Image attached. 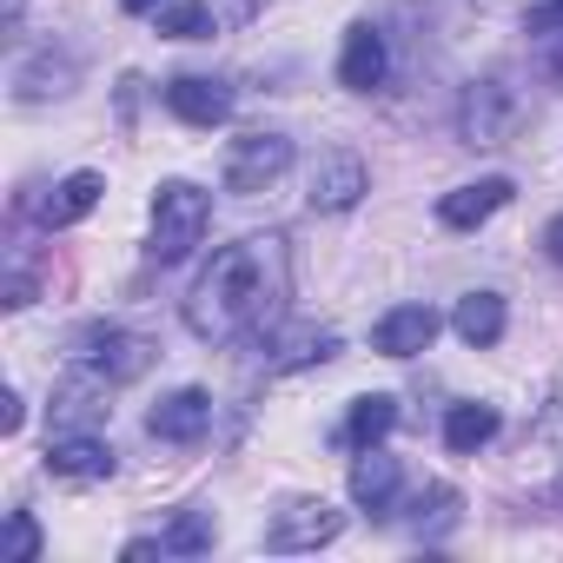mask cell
<instances>
[{
	"label": "cell",
	"instance_id": "obj_1",
	"mask_svg": "<svg viewBox=\"0 0 563 563\" xmlns=\"http://www.w3.org/2000/svg\"><path fill=\"white\" fill-rule=\"evenodd\" d=\"M286 299H292V252H286V239H278V232H252V239L219 245L199 265L179 319H186L192 339L232 345V339H252V332L278 325Z\"/></svg>",
	"mask_w": 563,
	"mask_h": 563
},
{
	"label": "cell",
	"instance_id": "obj_2",
	"mask_svg": "<svg viewBox=\"0 0 563 563\" xmlns=\"http://www.w3.org/2000/svg\"><path fill=\"white\" fill-rule=\"evenodd\" d=\"M206 225H212V199H206L192 179H166V186L153 192V258H159V265L192 258V245L206 239Z\"/></svg>",
	"mask_w": 563,
	"mask_h": 563
},
{
	"label": "cell",
	"instance_id": "obj_3",
	"mask_svg": "<svg viewBox=\"0 0 563 563\" xmlns=\"http://www.w3.org/2000/svg\"><path fill=\"white\" fill-rule=\"evenodd\" d=\"M286 166H292V140L286 133H239L225 146V192L252 199V192H265Z\"/></svg>",
	"mask_w": 563,
	"mask_h": 563
},
{
	"label": "cell",
	"instance_id": "obj_4",
	"mask_svg": "<svg viewBox=\"0 0 563 563\" xmlns=\"http://www.w3.org/2000/svg\"><path fill=\"white\" fill-rule=\"evenodd\" d=\"M339 530H345V510H332L325 497H299V504H286V510L265 523V550L272 556H299V550L332 543Z\"/></svg>",
	"mask_w": 563,
	"mask_h": 563
},
{
	"label": "cell",
	"instance_id": "obj_5",
	"mask_svg": "<svg viewBox=\"0 0 563 563\" xmlns=\"http://www.w3.org/2000/svg\"><path fill=\"white\" fill-rule=\"evenodd\" d=\"M510 120H517V93L497 74H484V80L464 87V100H457V140L464 146H504Z\"/></svg>",
	"mask_w": 563,
	"mask_h": 563
},
{
	"label": "cell",
	"instance_id": "obj_6",
	"mask_svg": "<svg viewBox=\"0 0 563 563\" xmlns=\"http://www.w3.org/2000/svg\"><path fill=\"white\" fill-rule=\"evenodd\" d=\"M74 358H80L87 372L126 385V378H140V372L153 365V345H146L140 332H120V325H87V332L74 339Z\"/></svg>",
	"mask_w": 563,
	"mask_h": 563
},
{
	"label": "cell",
	"instance_id": "obj_7",
	"mask_svg": "<svg viewBox=\"0 0 563 563\" xmlns=\"http://www.w3.org/2000/svg\"><path fill=\"white\" fill-rule=\"evenodd\" d=\"M47 477H60V484H100V477H113V444L100 431H54Z\"/></svg>",
	"mask_w": 563,
	"mask_h": 563
},
{
	"label": "cell",
	"instance_id": "obj_8",
	"mask_svg": "<svg viewBox=\"0 0 563 563\" xmlns=\"http://www.w3.org/2000/svg\"><path fill=\"white\" fill-rule=\"evenodd\" d=\"M107 391H113V378H100V372L80 365V372L54 391V431H93V424H107V418H113Z\"/></svg>",
	"mask_w": 563,
	"mask_h": 563
},
{
	"label": "cell",
	"instance_id": "obj_9",
	"mask_svg": "<svg viewBox=\"0 0 563 563\" xmlns=\"http://www.w3.org/2000/svg\"><path fill=\"white\" fill-rule=\"evenodd\" d=\"M146 431H153L159 444H199V438L212 431V398H206L199 385H186V391H173V398H159V405L146 411Z\"/></svg>",
	"mask_w": 563,
	"mask_h": 563
},
{
	"label": "cell",
	"instance_id": "obj_10",
	"mask_svg": "<svg viewBox=\"0 0 563 563\" xmlns=\"http://www.w3.org/2000/svg\"><path fill=\"white\" fill-rule=\"evenodd\" d=\"M258 358H265V372H299V365H325V358H339V339L332 332H319V325H292V332H258Z\"/></svg>",
	"mask_w": 563,
	"mask_h": 563
},
{
	"label": "cell",
	"instance_id": "obj_11",
	"mask_svg": "<svg viewBox=\"0 0 563 563\" xmlns=\"http://www.w3.org/2000/svg\"><path fill=\"white\" fill-rule=\"evenodd\" d=\"M438 312L431 306H391L378 325H372V352H385V358H418V352H431V339H438Z\"/></svg>",
	"mask_w": 563,
	"mask_h": 563
},
{
	"label": "cell",
	"instance_id": "obj_12",
	"mask_svg": "<svg viewBox=\"0 0 563 563\" xmlns=\"http://www.w3.org/2000/svg\"><path fill=\"white\" fill-rule=\"evenodd\" d=\"M166 107L186 126H225L232 120V87L206 80V74H179V80H166Z\"/></svg>",
	"mask_w": 563,
	"mask_h": 563
},
{
	"label": "cell",
	"instance_id": "obj_13",
	"mask_svg": "<svg viewBox=\"0 0 563 563\" xmlns=\"http://www.w3.org/2000/svg\"><path fill=\"white\" fill-rule=\"evenodd\" d=\"M312 212H352L365 199V159L358 153H325L312 166Z\"/></svg>",
	"mask_w": 563,
	"mask_h": 563
},
{
	"label": "cell",
	"instance_id": "obj_14",
	"mask_svg": "<svg viewBox=\"0 0 563 563\" xmlns=\"http://www.w3.org/2000/svg\"><path fill=\"white\" fill-rule=\"evenodd\" d=\"M510 192H517V186H510L504 173H490V179H477V186L444 192V199H438V219H444L451 232H477L490 212H504V206H510Z\"/></svg>",
	"mask_w": 563,
	"mask_h": 563
},
{
	"label": "cell",
	"instance_id": "obj_15",
	"mask_svg": "<svg viewBox=\"0 0 563 563\" xmlns=\"http://www.w3.org/2000/svg\"><path fill=\"white\" fill-rule=\"evenodd\" d=\"M339 87H345V93H378V87H385V34H378L372 21H358V27L345 34Z\"/></svg>",
	"mask_w": 563,
	"mask_h": 563
},
{
	"label": "cell",
	"instance_id": "obj_16",
	"mask_svg": "<svg viewBox=\"0 0 563 563\" xmlns=\"http://www.w3.org/2000/svg\"><path fill=\"white\" fill-rule=\"evenodd\" d=\"M352 504L372 510V517H391V504H398V457H385L378 444H365L358 464H352Z\"/></svg>",
	"mask_w": 563,
	"mask_h": 563
},
{
	"label": "cell",
	"instance_id": "obj_17",
	"mask_svg": "<svg viewBox=\"0 0 563 563\" xmlns=\"http://www.w3.org/2000/svg\"><path fill=\"white\" fill-rule=\"evenodd\" d=\"M100 192H107V179H100V173H67V179L54 186V199H41V206H34V219H41L47 232L80 225V219L100 206Z\"/></svg>",
	"mask_w": 563,
	"mask_h": 563
},
{
	"label": "cell",
	"instance_id": "obj_18",
	"mask_svg": "<svg viewBox=\"0 0 563 563\" xmlns=\"http://www.w3.org/2000/svg\"><path fill=\"white\" fill-rule=\"evenodd\" d=\"M504 325H510V312H504V299L497 292H464L457 299V312H451V332L464 339V345H497L504 339Z\"/></svg>",
	"mask_w": 563,
	"mask_h": 563
},
{
	"label": "cell",
	"instance_id": "obj_19",
	"mask_svg": "<svg viewBox=\"0 0 563 563\" xmlns=\"http://www.w3.org/2000/svg\"><path fill=\"white\" fill-rule=\"evenodd\" d=\"M497 405H451L444 411V444L457 451V457H471V451H484L490 438H497Z\"/></svg>",
	"mask_w": 563,
	"mask_h": 563
},
{
	"label": "cell",
	"instance_id": "obj_20",
	"mask_svg": "<svg viewBox=\"0 0 563 563\" xmlns=\"http://www.w3.org/2000/svg\"><path fill=\"white\" fill-rule=\"evenodd\" d=\"M391 424H398V398L372 391V398H358V405H352V418H345V444H352V451L385 444V438H391Z\"/></svg>",
	"mask_w": 563,
	"mask_h": 563
},
{
	"label": "cell",
	"instance_id": "obj_21",
	"mask_svg": "<svg viewBox=\"0 0 563 563\" xmlns=\"http://www.w3.org/2000/svg\"><path fill=\"white\" fill-rule=\"evenodd\" d=\"M457 490L451 484H431V490H418V504H411V530L424 537V543H438L444 530H457Z\"/></svg>",
	"mask_w": 563,
	"mask_h": 563
},
{
	"label": "cell",
	"instance_id": "obj_22",
	"mask_svg": "<svg viewBox=\"0 0 563 563\" xmlns=\"http://www.w3.org/2000/svg\"><path fill=\"white\" fill-rule=\"evenodd\" d=\"M212 537H219L212 510H186L173 530H159V556H199V550H212Z\"/></svg>",
	"mask_w": 563,
	"mask_h": 563
},
{
	"label": "cell",
	"instance_id": "obj_23",
	"mask_svg": "<svg viewBox=\"0 0 563 563\" xmlns=\"http://www.w3.org/2000/svg\"><path fill=\"white\" fill-rule=\"evenodd\" d=\"M153 21H159L166 41H206L212 34V8H206V0H173V8H159Z\"/></svg>",
	"mask_w": 563,
	"mask_h": 563
},
{
	"label": "cell",
	"instance_id": "obj_24",
	"mask_svg": "<svg viewBox=\"0 0 563 563\" xmlns=\"http://www.w3.org/2000/svg\"><path fill=\"white\" fill-rule=\"evenodd\" d=\"M41 556V523L27 510H8V563H34Z\"/></svg>",
	"mask_w": 563,
	"mask_h": 563
},
{
	"label": "cell",
	"instance_id": "obj_25",
	"mask_svg": "<svg viewBox=\"0 0 563 563\" xmlns=\"http://www.w3.org/2000/svg\"><path fill=\"white\" fill-rule=\"evenodd\" d=\"M523 34H537V41H556V34H563V0H537V8L523 14Z\"/></svg>",
	"mask_w": 563,
	"mask_h": 563
},
{
	"label": "cell",
	"instance_id": "obj_26",
	"mask_svg": "<svg viewBox=\"0 0 563 563\" xmlns=\"http://www.w3.org/2000/svg\"><path fill=\"white\" fill-rule=\"evenodd\" d=\"M21 306H34V272H14L8 278V312H21Z\"/></svg>",
	"mask_w": 563,
	"mask_h": 563
},
{
	"label": "cell",
	"instance_id": "obj_27",
	"mask_svg": "<svg viewBox=\"0 0 563 563\" xmlns=\"http://www.w3.org/2000/svg\"><path fill=\"white\" fill-rule=\"evenodd\" d=\"M543 74L563 87V34H556V41H543Z\"/></svg>",
	"mask_w": 563,
	"mask_h": 563
},
{
	"label": "cell",
	"instance_id": "obj_28",
	"mask_svg": "<svg viewBox=\"0 0 563 563\" xmlns=\"http://www.w3.org/2000/svg\"><path fill=\"white\" fill-rule=\"evenodd\" d=\"M0 405H8V411H0V431H8V438H14V431L27 424V411H21V398H14V391H8V398H0Z\"/></svg>",
	"mask_w": 563,
	"mask_h": 563
},
{
	"label": "cell",
	"instance_id": "obj_29",
	"mask_svg": "<svg viewBox=\"0 0 563 563\" xmlns=\"http://www.w3.org/2000/svg\"><path fill=\"white\" fill-rule=\"evenodd\" d=\"M543 252H550V258H556V265H563V212H556V219H550V225H543Z\"/></svg>",
	"mask_w": 563,
	"mask_h": 563
},
{
	"label": "cell",
	"instance_id": "obj_30",
	"mask_svg": "<svg viewBox=\"0 0 563 563\" xmlns=\"http://www.w3.org/2000/svg\"><path fill=\"white\" fill-rule=\"evenodd\" d=\"M120 8H126V14H159L166 0H120Z\"/></svg>",
	"mask_w": 563,
	"mask_h": 563
},
{
	"label": "cell",
	"instance_id": "obj_31",
	"mask_svg": "<svg viewBox=\"0 0 563 563\" xmlns=\"http://www.w3.org/2000/svg\"><path fill=\"white\" fill-rule=\"evenodd\" d=\"M252 8H258V0H232V14H252Z\"/></svg>",
	"mask_w": 563,
	"mask_h": 563
}]
</instances>
